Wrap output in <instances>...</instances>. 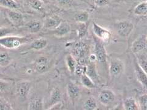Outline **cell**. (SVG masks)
<instances>
[{
	"instance_id": "6da1fadb",
	"label": "cell",
	"mask_w": 147,
	"mask_h": 110,
	"mask_svg": "<svg viewBox=\"0 0 147 110\" xmlns=\"http://www.w3.org/2000/svg\"><path fill=\"white\" fill-rule=\"evenodd\" d=\"M34 39V36H7L0 38V45L7 49H16L25 44L31 42Z\"/></svg>"
},
{
	"instance_id": "7a4b0ae2",
	"label": "cell",
	"mask_w": 147,
	"mask_h": 110,
	"mask_svg": "<svg viewBox=\"0 0 147 110\" xmlns=\"http://www.w3.org/2000/svg\"><path fill=\"white\" fill-rule=\"evenodd\" d=\"M125 64L118 58H110L109 61V73L112 79H117L125 71Z\"/></svg>"
},
{
	"instance_id": "3957f363",
	"label": "cell",
	"mask_w": 147,
	"mask_h": 110,
	"mask_svg": "<svg viewBox=\"0 0 147 110\" xmlns=\"http://www.w3.org/2000/svg\"><path fill=\"white\" fill-rule=\"evenodd\" d=\"M94 52L96 58H97L98 62L104 64L108 62V54L104 42L96 37L94 39Z\"/></svg>"
},
{
	"instance_id": "277c9868",
	"label": "cell",
	"mask_w": 147,
	"mask_h": 110,
	"mask_svg": "<svg viewBox=\"0 0 147 110\" xmlns=\"http://www.w3.org/2000/svg\"><path fill=\"white\" fill-rule=\"evenodd\" d=\"M134 28V24L129 20L119 21L115 25V29L118 34L124 38H128L131 34Z\"/></svg>"
},
{
	"instance_id": "5b68a950",
	"label": "cell",
	"mask_w": 147,
	"mask_h": 110,
	"mask_svg": "<svg viewBox=\"0 0 147 110\" xmlns=\"http://www.w3.org/2000/svg\"><path fill=\"white\" fill-rule=\"evenodd\" d=\"M92 30L96 38L102 40L103 42H108L111 39V32L95 22H93V23Z\"/></svg>"
},
{
	"instance_id": "8992f818",
	"label": "cell",
	"mask_w": 147,
	"mask_h": 110,
	"mask_svg": "<svg viewBox=\"0 0 147 110\" xmlns=\"http://www.w3.org/2000/svg\"><path fill=\"white\" fill-rule=\"evenodd\" d=\"M99 102L105 107L112 105L116 100V95L114 92L109 89L101 91L98 95Z\"/></svg>"
},
{
	"instance_id": "52a82bcc",
	"label": "cell",
	"mask_w": 147,
	"mask_h": 110,
	"mask_svg": "<svg viewBox=\"0 0 147 110\" xmlns=\"http://www.w3.org/2000/svg\"><path fill=\"white\" fill-rule=\"evenodd\" d=\"M6 15L9 22L15 27H19L24 25V17L21 12L17 11V10L7 9Z\"/></svg>"
},
{
	"instance_id": "ba28073f",
	"label": "cell",
	"mask_w": 147,
	"mask_h": 110,
	"mask_svg": "<svg viewBox=\"0 0 147 110\" xmlns=\"http://www.w3.org/2000/svg\"><path fill=\"white\" fill-rule=\"evenodd\" d=\"M31 88V83L30 81H22L16 85L15 89L16 94L21 99L25 100L28 98Z\"/></svg>"
},
{
	"instance_id": "9c48e42d",
	"label": "cell",
	"mask_w": 147,
	"mask_h": 110,
	"mask_svg": "<svg viewBox=\"0 0 147 110\" xmlns=\"http://www.w3.org/2000/svg\"><path fill=\"white\" fill-rule=\"evenodd\" d=\"M34 69L38 73H44L48 72L51 67L50 59L45 56H40L36 59L34 62Z\"/></svg>"
},
{
	"instance_id": "30bf717a",
	"label": "cell",
	"mask_w": 147,
	"mask_h": 110,
	"mask_svg": "<svg viewBox=\"0 0 147 110\" xmlns=\"http://www.w3.org/2000/svg\"><path fill=\"white\" fill-rule=\"evenodd\" d=\"M88 47L86 44L82 42H77L72 44V54L76 58L79 59L85 58L88 53Z\"/></svg>"
},
{
	"instance_id": "8fae6325",
	"label": "cell",
	"mask_w": 147,
	"mask_h": 110,
	"mask_svg": "<svg viewBox=\"0 0 147 110\" xmlns=\"http://www.w3.org/2000/svg\"><path fill=\"white\" fill-rule=\"evenodd\" d=\"M67 93L71 102L74 103L79 98L81 90L80 87L73 82H69L67 85Z\"/></svg>"
},
{
	"instance_id": "7c38bea8",
	"label": "cell",
	"mask_w": 147,
	"mask_h": 110,
	"mask_svg": "<svg viewBox=\"0 0 147 110\" xmlns=\"http://www.w3.org/2000/svg\"><path fill=\"white\" fill-rule=\"evenodd\" d=\"M85 73L96 85L100 83V78L97 70L96 62L88 61L86 66Z\"/></svg>"
},
{
	"instance_id": "4fadbf2b",
	"label": "cell",
	"mask_w": 147,
	"mask_h": 110,
	"mask_svg": "<svg viewBox=\"0 0 147 110\" xmlns=\"http://www.w3.org/2000/svg\"><path fill=\"white\" fill-rule=\"evenodd\" d=\"M62 99L61 92L58 87H55L50 93V98L48 102L46 104V109H49L54 105L60 102Z\"/></svg>"
},
{
	"instance_id": "5bb4252c",
	"label": "cell",
	"mask_w": 147,
	"mask_h": 110,
	"mask_svg": "<svg viewBox=\"0 0 147 110\" xmlns=\"http://www.w3.org/2000/svg\"><path fill=\"white\" fill-rule=\"evenodd\" d=\"M28 109L30 110H42L44 109V103L42 98L38 94H34L30 98Z\"/></svg>"
},
{
	"instance_id": "9a60e30c",
	"label": "cell",
	"mask_w": 147,
	"mask_h": 110,
	"mask_svg": "<svg viewBox=\"0 0 147 110\" xmlns=\"http://www.w3.org/2000/svg\"><path fill=\"white\" fill-rule=\"evenodd\" d=\"M71 30V28L69 24L67 22L62 21L58 27L53 30L51 31V33L55 36L58 38H63L69 34Z\"/></svg>"
},
{
	"instance_id": "2e32d148",
	"label": "cell",
	"mask_w": 147,
	"mask_h": 110,
	"mask_svg": "<svg viewBox=\"0 0 147 110\" xmlns=\"http://www.w3.org/2000/svg\"><path fill=\"white\" fill-rule=\"evenodd\" d=\"M62 21L63 20L60 17L57 15H53L46 18L44 23V27L45 29L52 31L58 27Z\"/></svg>"
},
{
	"instance_id": "e0dca14e",
	"label": "cell",
	"mask_w": 147,
	"mask_h": 110,
	"mask_svg": "<svg viewBox=\"0 0 147 110\" xmlns=\"http://www.w3.org/2000/svg\"><path fill=\"white\" fill-rule=\"evenodd\" d=\"M134 71L136 77L137 81H139L145 88L147 89V74L139 65V64L137 62L136 59L134 62Z\"/></svg>"
},
{
	"instance_id": "ac0fdd59",
	"label": "cell",
	"mask_w": 147,
	"mask_h": 110,
	"mask_svg": "<svg viewBox=\"0 0 147 110\" xmlns=\"http://www.w3.org/2000/svg\"><path fill=\"white\" fill-rule=\"evenodd\" d=\"M146 38L144 36H142L137 38L131 46V50L133 53H139L146 48Z\"/></svg>"
},
{
	"instance_id": "d6986e66",
	"label": "cell",
	"mask_w": 147,
	"mask_h": 110,
	"mask_svg": "<svg viewBox=\"0 0 147 110\" xmlns=\"http://www.w3.org/2000/svg\"><path fill=\"white\" fill-rule=\"evenodd\" d=\"M44 25L42 22L38 20H33L29 21L26 25V30L31 34H35L38 33L42 30Z\"/></svg>"
},
{
	"instance_id": "ffe728a7",
	"label": "cell",
	"mask_w": 147,
	"mask_h": 110,
	"mask_svg": "<svg viewBox=\"0 0 147 110\" xmlns=\"http://www.w3.org/2000/svg\"><path fill=\"white\" fill-rule=\"evenodd\" d=\"M48 44L47 40L43 38H40L39 39H34L32 42H31V44L30 45V48L31 50H36V51H39V50H43L45 48Z\"/></svg>"
},
{
	"instance_id": "44dd1931",
	"label": "cell",
	"mask_w": 147,
	"mask_h": 110,
	"mask_svg": "<svg viewBox=\"0 0 147 110\" xmlns=\"http://www.w3.org/2000/svg\"><path fill=\"white\" fill-rule=\"evenodd\" d=\"M123 107L125 110L140 109L139 104L136 100L132 97H127L123 100Z\"/></svg>"
},
{
	"instance_id": "7402d4cb",
	"label": "cell",
	"mask_w": 147,
	"mask_h": 110,
	"mask_svg": "<svg viewBox=\"0 0 147 110\" xmlns=\"http://www.w3.org/2000/svg\"><path fill=\"white\" fill-rule=\"evenodd\" d=\"M133 13L136 16L144 17L147 15V0L139 3L133 9Z\"/></svg>"
},
{
	"instance_id": "603a6c76",
	"label": "cell",
	"mask_w": 147,
	"mask_h": 110,
	"mask_svg": "<svg viewBox=\"0 0 147 110\" xmlns=\"http://www.w3.org/2000/svg\"><path fill=\"white\" fill-rule=\"evenodd\" d=\"M80 82L85 88L88 89H93L97 88V85L85 73H83L80 76Z\"/></svg>"
},
{
	"instance_id": "cb8c5ba5",
	"label": "cell",
	"mask_w": 147,
	"mask_h": 110,
	"mask_svg": "<svg viewBox=\"0 0 147 110\" xmlns=\"http://www.w3.org/2000/svg\"><path fill=\"white\" fill-rule=\"evenodd\" d=\"M65 61L68 70L69 71V72L72 73V74L74 73L77 64V62L76 61V58L72 54H68L66 55Z\"/></svg>"
},
{
	"instance_id": "d4e9b609",
	"label": "cell",
	"mask_w": 147,
	"mask_h": 110,
	"mask_svg": "<svg viewBox=\"0 0 147 110\" xmlns=\"http://www.w3.org/2000/svg\"><path fill=\"white\" fill-rule=\"evenodd\" d=\"M26 2L33 10L39 12H43L44 11L43 2L40 0H26Z\"/></svg>"
},
{
	"instance_id": "484cf974",
	"label": "cell",
	"mask_w": 147,
	"mask_h": 110,
	"mask_svg": "<svg viewBox=\"0 0 147 110\" xmlns=\"http://www.w3.org/2000/svg\"><path fill=\"white\" fill-rule=\"evenodd\" d=\"M77 33L79 39H83L88 34V24L86 23H78L77 26Z\"/></svg>"
},
{
	"instance_id": "4316f807",
	"label": "cell",
	"mask_w": 147,
	"mask_h": 110,
	"mask_svg": "<svg viewBox=\"0 0 147 110\" xmlns=\"http://www.w3.org/2000/svg\"><path fill=\"white\" fill-rule=\"evenodd\" d=\"M0 6L11 10H17L20 8V5L16 0H0Z\"/></svg>"
},
{
	"instance_id": "83f0119b",
	"label": "cell",
	"mask_w": 147,
	"mask_h": 110,
	"mask_svg": "<svg viewBox=\"0 0 147 110\" xmlns=\"http://www.w3.org/2000/svg\"><path fill=\"white\" fill-rule=\"evenodd\" d=\"M136 61L140 67L147 74V56L142 52L136 54Z\"/></svg>"
},
{
	"instance_id": "f1b7e54d",
	"label": "cell",
	"mask_w": 147,
	"mask_h": 110,
	"mask_svg": "<svg viewBox=\"0 0 147 110\" xmlns=\"http://www.w3.org/2000/svg\"><path fill=\"white\" fill-rule=\"evenodd\" d=\"M83 107L85 110L97 109L98 108L97 101L93 97H90L85 101Z\"/></svg>"
},
{
	"instance_id": "f546056e",
	"label": "cell",
	"mask_w": 147,
	"mask_h": 110,
	"mask_svg": "<svg viewBox=\"0 0 147 110\" xmlns=\"http://www.w3.org/2000/svg\"><path fill=\"white\" fill-rule=\"evenodd\" d=\"M90 18V13L86 11L77 12L74 15V20L77 23H86Z\"/></svg>"
},
{
	"instance_id": "4dcf8cb0",
	"label": "cell",
	"mask_w": 147,
	"mask_h": 110,
	"mask_svg": "<svg viewBox=\"0 0 147 110\" xmlns=\"http://www.w3.org/2000/svg\"><path fill=\"white\" fill-rule=\"evenodd\" d=\"M11 58L7 52H0V67H5L10 64Z\"/></svg>"
},
{
	"instance_id": "1f68e13d",
	"label": "cell",
	"mask_w": 147,
	"mask_h": 110,
	"mask_svg": "<svg viewBox=\"0 0 147 110\" xmlns=\"http://www.w3.org/2000/svg\"><path fill=\"white\" fill-rule=\"evenodd\" d=\"M58 5L64 9H69L76 6L75 0H55Z\"/></svg>"
},
{
	"instance_id": "d6a6232c",
	"label": "cell",
	"mask_w": 147,
	"mask_h": 110,
	"mask_svg": "<svg viewBox=\"0 0 147 110\" xmlns=\"http://www.w3.org/2000/svg\"><path fill=\"white\" fill-rule=\"evenodd\" d=\"M139 104L140 109L147 110V94L142 95L139 99Z\"/></svg>"
},
{
	"instance_id": "836d02e7",
	"label": "cell",
	"mask_w": 147,
	"mask_h": 110,
	"mask_svg": "<svg viewBox=\"0 0 147 110\" xmlns=\"http://www.w3.org/2000/svg\"><path fill=\"white\" fill-rule=\"evenodd\" d=\"M13 30L6 27H0V38H3L11 34L13 32Z\"/></svg>"
},
{
	"instance_id": "e575fe53",
	"label": "cell",
	"mask_w": 147,
	"mask_h": 110,
	"mask_svg": "<svg viewBox=\"0 0 147 110\" xmlns=\"http://www.w3.org/2000/svg\"><path fill=\"white\" fill-rule=\"evenodd\" d=\"M94 5L97 7H104L108 5L110 0H93Z\"/></svg>"
},
{
	"instance_id": "d590c367",
	"label": "cell",
	"mask_w": 147,
	"mask_h": 110,
	"mask_svg": "<svg viewBox=\"0 0 147 110\" xmlns=\"http://www.w3.org/2000/svg\"><path fill=\"white\" fill-rule=\"evenodd\" d=\"M9 88V82L0 79V92L6 91Z\"/></svg>"
},
{
	"instance_id": "8d00e7d4",
	"label": "cell",
	"mask_w": 147,
	"mask_h": 110,
	"mask_svg": "<svg viewBox=\"0 0 147 110\" xmlns=\"http://www.w3.org/2000/svg\"><path fill=\"white\" fill-rule=\"evenodd\" d=\"M62 107H63V104L60 102H59V103H58L57 104L54 105L53 106H52L51 108H50L49 109H50V110H53V109H55V110H56V109L58 110V109H61Z\"/></svg>"
},
{
	"instance_id": "74e56055",
	"label": "cell",
	"mask_w": 147,
	"mask_h": 110,
	"mask_svg": "<svg viewBox=\"0 0 147 110\" xmlns=\"http://www.w3.org/2000/svg\"><path fill=\"white\" fill-rule=\"evenodd\" d=\"M88 61L90 62H96L97 61V58H96V56L95 55V54H91L89 57H88Z\"/></svg>"
},
{
	"instance_id": "f35d334b",
	"label": "cell",
	"mask_w": 147,
	"mask_h": 110,
	"mask_svg": "<svg viewBox=\"0 0 147 110\" xmlns=\"http://www.w3.org/2000/svg\"><path fill=\"white\" fill-rule=\"evenodd\" d=\"M4 76V75H3V73L1 71H0V79H2Z\"/></svg>"
},
{
	"instance_id": "ab89813d",
	"label": "cell",
	"mask_w": 147,
	"mask_h": 110,
	"mask_svg": "<svg viewBox=\"0 0 147 110\" xmlns=\"http://www.w3.org/2000/svg\"><path fill=\"white\" fill-rule=\"evenodd\" d=\"M40 1H42V2H44L45 0H40Z\"/></svg>"
},
{
	"instance_id": "60d3db41",
	"label": "cell",
	"mask_w": 147,
	"mask_h": 110,
	"mask_svg": "<svg viewBox=\"0 0 147 110\" xmlns=\"http://www.w3.org/2000/svg\"><path fill=\"white\" fill-rule=\"evenodd\" d=\"M146 40H147V36H146Z\"/></svg>"
},
{
	"instance_id": "b9f144b4",
	"label": "cell",
	"mask_w": 147,
	"mask_h": 110,
	"mask_svg": "<svg viewBox=\"0 0 147 110\" xmlns=\"http://www.w3.org/2000/svg\"><path fill=\"white\" fill-rule=\"evenodd\" d=\"M16 1H17V0H16Z\"/></svg>"
}]
</instances>
